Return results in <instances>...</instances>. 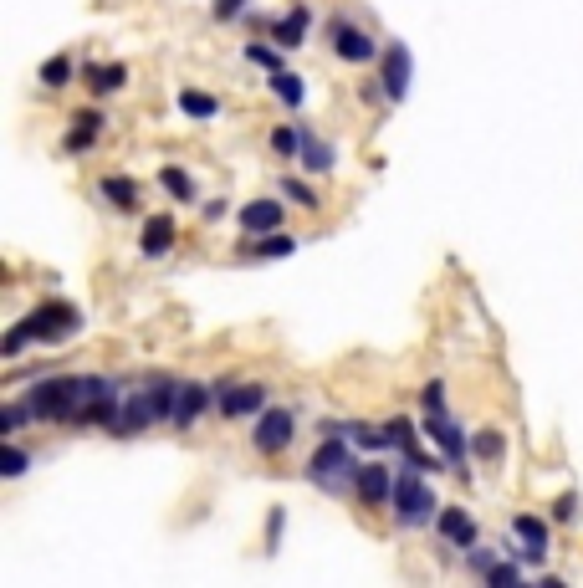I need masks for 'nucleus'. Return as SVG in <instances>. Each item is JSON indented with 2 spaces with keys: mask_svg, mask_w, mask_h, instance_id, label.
<instances>
[{
  "mask_svg": "<svg viewBox=\"0 0 583 588\" xmlns=\"http://www.w3.org/2000/svg\"><path fill=\"white\" fill-rule=\"evenodd\" d=\"M236 220H241L246 236H272V231H282L287 210H282V200H246Z\"/></svg>",
  "mask_w": 583,
  "mask_h": 588,
  "instance_id": "nucleus-12",
  "label": "nucleus"
},
{
  "mask_svg": "<svg viewBox=\"0 0 583 588\" xmlns=\"http://www.w3.org/2000/svg\"><path fill=\"white\" fill-rule=\"evenodd\" d=\"M41 82H47V87H67L72 82V57H52L47 67H41Z\"/></svg>",
  "mask_w": 583,
  "mask_h": 588,
  "instance_id": "nucleus-33",
  "label": "nucleus"
},
{
  "mask_svg": "<svg viewBox=\"0 0 583 588\" xmlns=\"http://www.w3.org/2000/svg\"><path fill=\"white\" fill-rule=\"evenodd\" d=\"M553 517H558V522H573V517H578V496H573V491H568V496H558Z\"/></svg>",
  "mask_w": 583,
  "mask_h": 588,
  "instance_id": "nucleus-38",
  "label": "nucleus"
},
{
  "mask_svg": "<svg viewBox=\"0 0 583 588\" xmlns=\"http://www.w3.org/2000/svg\"><path fill=\"white\" fill-rule=\"evenodd\" d=\"M512 537H517L512 542L517 558H527V563H543L548 558V522L543 517H527V512L512 517Z\"/></svg>",
  "mask_w": 583,
  "mask_h": 588,
  "instance_id": "nucleus-11",
  "label": "nucleus"
},
{
  "mask_svg": "<svg viewBox=\"0 0 583 588\" xmlns=\"http://www.w3.org/2000/svg\"><path fill=\"white\" fill-rule=\"evenodd\" d=\"M210 410H220V384H190L185 379V389H179V404H174V430H190L200 415H210Z\"/></svg>",
  "mask_w": 583,
  "mask_h": 588,
  "instance_id": "nucleus-10",
  "label": "nucleus"
},
{
  "mask_svg": "<svg viewBox=\"0 0 583 588\" xmlns=\"http://www.w3.org/2000/svg\"><path fill=\"white\" fill-rule=\"evenodd\" d=\"M348 440H353L358 450H389V445H394V440H389V425H364V420L348 425Z\"/></svg>",
  "mask_w": 583,
  "mask_h": 588,
  "instance_id": "nucleus-27",
  "label": "nucleus"
},
{
  "mask_svg": "<svg viewBox=\"0 0 583 588\" xmlns=\"http://www.w3.org/2000/svg\"><path fill=\"white\" fill-rule=\"evenodd\" d=\"M226 215V200H205V220H220Z\"/></svg>",
  "mask_w": 583,
  "mask_h": 588,
  "instance_id": "nucleus-39",
  "label": "nucleus"
},
{
  "mask_svg": "<svg viewBox=\"0 0 583 588\" xmlns=\"http://www.w3.org/2000/svg\"><path fill=\"white\" fill-rule=\"evenodd\" d=\"M87 87H93V98H108V93H118V87H128V67L123 62L87 67Z\"/></svg>",
  "mask_w": 583,
  "mask_h": 588,
  "instance_id": "nucleus-23",
  "label": "nucleus"
},
{
  "mask_svg": "<svg viewBox=\"0 0 583 588\" xmlns=\"http://www.w3.org/2000/svg\"><path fill=\"white\" fill-rule=\"evenodd\" d=\"M282 195L297 200V205H307V210H318V190H307L302 179H287V174H282Z\"/></svg>",
  "mask_w": 583,
  "mask_h": 588,
  "instance_id": "nucleus-34",
  "label": "nucleus"
},
{
  "mask_svg": "<svg viewBox=\"0 0 583 588\" xmlns=\"http://www.w3.org/2000/svg\"><path fill=\"white\" fill-rule=\"evenodd\" d=\"M179 389H185V379H149L144 394H149V410H154V425H174V404H179Z\"/></svg>",
  "mask_w": 583,
  "mask_h": 588,
  "instance_id": "nucleus-18",
  "label": "nucleus"
},
{
  "mask_svg": "<svg viewBox=\"0 0 583 588\" xmlns=\"http://www.w3.org/2000/svg\"><path fill=\"white\" fill-rule=\"evenodd\" d=\"M420 404H425V410H440V404H445V384H440V379H430V384H425V394H420Z\"/></svg>",
  "mask_w": 583,
  "mask_h": 588,
  "instance_id": "nucleus-37",
  "label": "nucleus"
},
{
  "mask_svg": "<svg viewBox=\"0 0 583 588\" xmlns=\"http://www.w3.org/2000/svg\"><path fill=\"white\" fill-rule=\"evenodd\" d=\"M77 328H82L77 307L62 302V297H52V302H41L36 312H26L21 323L6 328V338H0V358L11 364V358H21L26 348H57V343H67Z\"/></svg>",
  "mask_w": 583,
  "mask_h": 588,
  "instance_id": "nucleus-1",
  "label": "nucleus"
},
{
  "mask_svg": "<svg viewBox=\"0 0 583 588\" xmlns=\"http://www.w3.org/2000/svg\"><path fill=\"white\" fill-rule=\"evenodd\" d=\"M154 425V410H149V394L139 389V394H128L123 404H118V415L108 420V430L113 435H144Z\"/></svg>",
  "mask_w": 583,
  "mask_h": 588,
  "instance_id": "nucleus-13",
  "label": "nucleus"
},
{
  "mask_svg": "<svg viewBox=\"0 0 583 588\" xmlns=\"http://www.w3.org/2000/svg\"><path fill=\"white\" fill-rule=\"evenodd\" d=\"M425 435L440 445V461L451 466L456 476L471 471V461H476V456H471V435L456 425V415L445 410V404H440V410H425Z\"/></svg>",
  "mask_w": 583,
  "mask_h": 588,
  "instance_id": "nucleus-5",
  "label": "nucleus"
},
{
  "mask_svg": "<svg viewBox=\"0 0 583 588\" xmlns=\"http://www.w3.org/2000/svg\"><path fill=\"white\" fill-rule=\"evenodd\" d=\"M435 527H440V537L451 542V548H461V553H471V548H476V522H471V512H466V507H440Z\"/></svg>",
  "mask_w": 583,
  "mask_h": 588,
  "instance_id": "nucleus-15",
  "label": "nucleus"
},
{
  "mask_svg": "<svg viewBox=\"0 0 583 588\" xmlns=\"http://www.w3.org/2000/svg\"><path fill=\"white\" fill-rule=\"evenodd\" d=\"M471 456H476L481 466H502V461H507V435H502L497 425H486L481 435H471Z\"/></svg>",
  "mask_w": 583,
  "mask_h": 588,
  "instance_id": "nucleus-21",
  "label": "nucleus"
},
{
  "mask_svg": "<svg viewBox=\"0 0 583 588\" xmlns=\"http://www.w3.org/2000/svg\"><path fill=\"white\" fill-rule=\"evenodd\" d=\"M159 185H164L174 200H185V205L200 195V190H195V179H190V169H179V164H164V169H159Z\"/></svg>",
  "mask_w": 583,
  "mask_h": 588,
  "instance_id": "nucleus-25",
  "label": "nucleus"
},
{
  "mask_svg": "<svg viewBox=\"0 0 583 588\" xmlns=\"http://www.w3.org/2000/svg\"><path fill=\"white\" fill-rule=\"evenodd\" d=\"M272 93H277L282 108H302V93H307V87H302L297 72H272Z\"/></svg>",
  "mask_w": 583,
  "mask_h": 588,
  "instance_id": "nucleus-31",
  "label": "nucleus"
},
{
  "mask_svg": "<svg viewBox=\"0 0 583 588\" xmlns=\"http://www.w3.org/2000/svg\"><path fill=\"white\" fill-rule=\"evenodd\" d=\"M31 420H36V415H31V404H26V399L0 404V435H6V440H16V435H21Z\"/></svg>",
  "mask_w": 583,
  "mask_h": 588,
  "instance_id": "nucleus-26",
  "label": "nucleus"
},
{
  "mask_svg": "<svg viewBox=\"0 0 583 588\" xmlns=\"http://www.w3.org/2000/svg\"><path fill=\"white\" fill-rule=\"evenodd\" d=\"M358 502L364 507H389V496H394V476H389V466H358Z\"/></svg>",
  "mask_w": 583,
  "mask_h": 588,
  "instance_id": "nucleus-14",
  "label": "nucleus"
},
{
  "mask_svg": "<svg viewBox=\"0 0 583 588\" xmlns=\"http://www.w3.org/2000/svg\"><path fill=\"white\" fill-rule=\"evenodd\" d=\"M486 583H522V568L517 563H497V568L486 573Z\"/></svg>",
  "mask_w": 583,
  "mask_h": 588,
  "instance_id": "nucleus-36",
  "label": "nucleus"
},
{
  "mask_svg": "<svg viewBox=\"0 0 583 588\" xmlns=\"http://www.w3.org/2000/svg\"><path fill=\"white\" fill-rule=\"evenodd\" d=\"M292 251H297V241L282 236V231L256 236V241H241V256H251V261H272V256H292Z\"/></svg>",
  "mask_w": 583,
  "mask_h": 588,
  "instance_id": "nucleus-22",
  "label": "nucleus"
},
{
  "mask_svg": "<svg viewBox=\"0 0 583 588\" xmlns=\"http://www.w3.org/2000/svg\"><path fill=\"white\" fill-rule=\"evenodd\" d=\"M328 41H333V57L338 62H348V67H369V62H379L384 57V47L369 36V31H358L353 21H343V16H333L328 21Z\"/></svg>",
  "mask_w": 583,
  "mask_h": 588,
  "instance_id": "nucleus-6",
  "label": "nucleus"
},
{
  "mask_svg": "<svg viewBox=\"0 0 583 588\" xmlns=\"http://www.w3.org/2000/svg\"><path fill=\"white\" fill-rule=\"evenodd\" d=\"M82 389H87V374H57V379H41V384L26 394L36 425H72V420H77V410H82Z\"/></svg>",
  "mask_w": 583,
  "mask_h": 588,
  "instance_id": "nucleus-2",
  "label": "nucleus"
},
{
  "mask_svg": "<svg viewBox=\"0 0 583 588\" xmlns=\"http://www.w3.org/2000/svg\"><path fill=\"white\" fill-rule=\"evenodd\" d=\"M26 466H31V456L11 440V445H6V456H0V476H11V481H16V476H26Z\"/></svg>",
  "mask_w": 583,
  "mask_h": 588,
  "instance_id": "nucleus-32",
  "label": "nucleus"
},
{
  "mask_svg": "<svg viewBox=\"0 0 583 588\" xmlns=\"http://www.w3.org/2000/svg\"><path fill=\"white\" fill-rule=\"evenodd\" d=\"M210 16H215L220 26H231V21L246 16V0H210Z\"/></svg>",
  "mask_w": 583,
  "mask_h": 588,
  "instance_id": "nucleus-35",
  "label": "nucleus"
},
{
  "mask_svg": "<svg viewBox=\"0 0 583 588\" xmlns=\"http://www.w3.org/2000/svg\"><path fill=\"white\" fill-rule=\"evenodd\" d=\"M98 195H103L113 210H139V179H128V174H103V179H98Z\"/></svg>",
  "mask_w": 583,
  "mask_h": 588,
  "instance_id": "nucleus-20",
  "label": "nucleus"
},
{
  "mask_svg": "<svg viewBox=\"0 0 583 588\" xmlns=\"http://www.w3.org/2000/svg\"><path fill=\"white\" fill-rule=\"evenodd\" d=\"M246 62H256V67H266V72H287V57H282V47L272 41V47H266V41H246V52H241Z\"/></svg>",
  "mask_w": 583,
  "mask_h": 588,
  "instance_id": "nucleus-30",
  "label": "nucleus"
},
{
  "mask_svg": "<svg viewBox=\"0 0 583 588\" xmlns=\"http://www.w3.org/2000/svg\"><path fill=\"white\" fill-rule=\"evenodd\" d=\"M410 77H415V62H410V47H384L379 57V82H384V103H405L410 98Z\"/></svg>",
  "mask_w": 583,
  "mask_h": 588,
  "instance_id": "nucleus-8",
  "label": "nucleus"
},
{
  "mask_svg": "<svg viewBox=\"0 0 583 588\" xmlns=\"http://www.w3.org/2000/svg\"><path fill=\"white\" fill-rule=\"evenodd\" d=\"M98 133H103V113H98V108H87V113H77V118H72L62 149H67V154H87V149L98 144Z\"/></svg>",
  "mask_w": 583,
  "mask_h": 588,
  "instance_id": "nucleus-19",
  "label": "nucleus"
},
{
  "mask_svg": "<svg viewBox=\"0 0 583 588\" xmlns=\"http://www.w3.org/2000/svg\"><path fill=\"white\" fill-rule=\"evenodd\" d=\"M292 435H297V415L292 410H261L256 430H251V445L261 450V456H282V450L292 445Z\"/></svg>",
  "mask_w": 583,
  "mask_h": 588,
  "instance_id": "nucleus-7",
  "label": "nucleus"
},
{
  "mask_svg": "<svg viewBox=\"0 0 583 588\" xmlns=\"http://www.w3.org/2000/svg\"><path fill=\"white\" fill-rule=\"evenodd\" d=\"M307 481L318 486V491H353L358 486V466H353V440L348 435H323V445L312 450V461H307Z\"/></svg>",
  "mask_w": 583,
  "mask_h": 588,
  "instance_id": "nucleus-3",
  "label": "nucleus"
},
{
  "mask_svg": "<svg viewBox=\"0 0 583 588\" xmlns=\"http://www.w3.org/2000/svg\"><path fill=\"white\" fill-rule=\"evenodd\" d=\"M266 410V384L220 379V420H256Z\"/></svg>",
  "mask_w": 583,
  "mask_h": 588,
  "instance_id": "nucleus-9",
  "label": "nucleus"
},
{
  "mask_svg": "<svg viewBox=\"0 0 583 588\" xmlns=\"http://www.w3.org/2000/svg\"><path fill=\"white\" fill-rule=\"evenodd\" d=\"M389 512L399 527H430L440 517V502H435V486L425 481V471H410L394 476V496H389Z\"/></svg>",
  "mask_w": 583,
  "mask_h": 588,
  "instance_id": "nucleus-4",
  "label": "nucleus"
},
{
  "mask_svg": "<svg viewBox=\"0 0 583 588\" xmlns=\"http://www.w3.org/2000/svg\"><path fill=\"white\" fill-rule=\"evenodd\" d=\"M174 220L169 215H149L144 220V231H139V251H144V261H164L169 251H174Z\"/></svg>",
  "mask_w": 583,
  "mask_h": 588,
  "instance_id": "nucleus-16",
  "label": "nucleus"
},
{
  "mask_svg": "<svg viewBox=\"0 0 583 588\" xmlns=\"http://www.w3.org/2000/svg\"><path fill=\"white\" fill-rule=\"evenodd\" d=\"M307 26H312V11L307 6H292L287 16H277V21H266V31H272V41L282 52H292V47H302V36H307Z\"/></svg>",
  "mask_w": 583,
  "mask_h": 588,
  "instance_id": "nucleus-17",
  "label": "nucleus"
},
{
  "mask_svg": "<svg viewBox=\"0 0 583 588\" xmlns=\"http://www.w3.org/2000/svg\"><path fill=\"white\" fill-rule=\"evenodd\" d=\"M266 144H272V154H282V159H302V128L277 123L272 133H266Z\"/></svg>",
  "mask_w": 583,
  "mask_h": 588,
  "instance_id": "nucleus-28",
  "label": "nucleus"
},
{
  "mask_svg": "<svg viewBox=\"0 0 583 588\" xmlns=\"http://www.w3.org/2000/svg\"><path fill=\"white\" fill-rule=\"evenodd\" d=\"M302 164H307L312 174H328V169H333V149L318 139V133H302Z\"/></svg>",
  "mask_w": 583,
  "mask_h": 588,
  "instance_id": "nucleus-29",
  "label": "nucleus"
},
{
  "mask_svg": "<svg viewBox=\"0 0 583 588\" xmlns=\"http://www.w3.org/2000/svg\"><path fill=\"white\" fill-rule=\"evenodd\" d=\"M179 113H185V118H215L220 98L205 93V87H185V93H179Z\"/></svg>",
  "mask_w": 583,
  "mask_h": 588,
  "instance_id": "nucleus-24",
  "label": "nucleus"
}]
</instances>
